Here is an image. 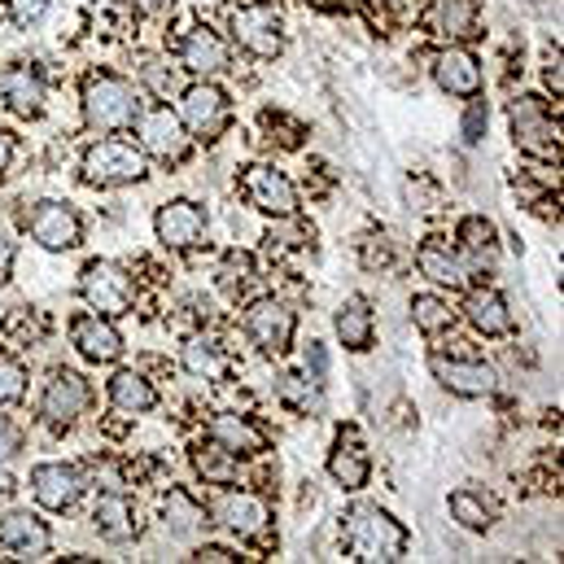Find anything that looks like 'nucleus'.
Here are the masks:
<instances>
[{
  "label": "nucleus",
  "mask_w": 564,
  "mask_h": 564,
  "mask_svg": "<svg viewBox=\"0 0 564 564\" xmlns=\"http://www.w3.org/2000/svg\"><path fill=\"white\" fill-rule=\"evenodd\" d=\"M433 26L451 44L477 35V0H433Z\"/></svg>",
  "instance_id": "c756f323"
},
{
  "label": "nucleus",
  "mask_w": 564,
  "mask_h": 564,
  "mask_svg": "<svg viewBox=\"0 0 564 564\" xmlns=\"http://www.w3.org/2000/svg\"><path fill=\"white\" fill-rule=\"evenodd\" d=\"M254 281V259L250 254H228L224 268H219V289L228 297H241V289Z\"/></svg>",
  "instance_id": "e433bc0d"
},
{
  "label": "nucleus",
  "mask_w": 564,
  "mask_h": 564,
  "mask_svg": "<svg viewBox=\"0 0 564 564\" xmlns=\"http://www.w3.org/2000/svg\"><path fill=\"white\" fill-rule=\"evenodd\" d=\"M364 268H390V246H377V237H368V246H364Z\"/></svg>",
  "instance_id": "37998d69"
},
{
  "label": "nucleus",
  "mask_w": 564,
  "mask_h": 564,
  "mask_svg": "<svg viewBox=\"0 0 564 564\" xmlns=\"http://www.w3.org/2000/svg\"><path fill=\"white\" fill-rule=\"evenodd\" d=\"M433 79H437L442 93L473 101V97L481 93V62H477L468 48L451 44V48H442V53L433 57Z\"/></svg>",
  "instance_id": "f3484780"
},
{
  "label": "nucleus",
  "mask_w": 564,
  "mask_h": 564,
  "mask_svg": "<svg viewBox=\"0 0 564 564\" xmlns=\"http://www.w3.org/2000/svg\"><path fill=\"white\" fill-rule=\"evenodd\" d=\"M153 232L171 250H193L206 237V210L197 202H184V197L180 202H166L158 210V219H153Z\"/></svg>",
  "instance_id": "2eb2a0df"
},
{
  "label": "nucleus",
  "mask_w": 564,
  "mask_h": 564,
  "mask_svg": "<svg viewBox=\"0 0 564 564\" xmlns=\"http://www.w3.org/2000/svg\"><path fill=\"white\" fill-rule=\"evenodd\" d=\"M459 259H464V268H468V276L473 272H486V268H495V254H499V241H495V224L490 219H481V215H468L464 224H459Z\"/></svg>",
  "instance_id": "b1692460"
},
{
  "label": "nucleus",
  "mask_w": 564,
  "mask_h": 564,
  "mask_svg": "<svg viewBox=\"0 0 564 564\" xmlns=\"http://www.w3.org/2000/svg\"><path fill=\"white\" fill-rule=\"evenodd\" d=\"M481 123H486V106L473 101V110H468V119H464V141H481Z\"/></svg>",
  "instance_id": "79ce46f5"
},
{
  "label": "nucleus",
  "mask_w": 564,
  "mask_h": 564,
  "mask_svg": "<svg viewBox=\"0 0 564 564\" xmlns=\"http://www.w3.org/2000/svg\"><path fill=\"white\" fill-rule=\"evenodd\" d=\"M219 521H224L232 534H241V539H263L268 525H272V512H268V503H263L259 495L228 490V495L219 499Z\"/></svg>",
  "instance_id": "4be33fe9"
},
{
  "label": "nucleus",
  "mask_w": 564,
  "mask_h": 564,
  "mask_svg": "<svg viewBox=\"0 0 564 564\" xmlns=\"http://www.w3.org/2000/svg\"><path fill=\"white\" fill-rule=\"evenodd\" d=\"M13 490H18V486H13V477L0 468V503H9V495H13Z\"/></svg>",
  "instance_id": "3c124183"
},
{
  "label": "nucleus",
  "mask_w": 564,
  "mask_h": 564,
  "mask_svg": "<svg viewBox=\"0 0 564 564\" xmlns=\"http://www.w3.org/2000/svg\"><path fill=\"white\" fill-rule=\"evenodd\" d=\"M386 4L394 9V18H399V22H412V18L421 13V0H386Z\"/></svg>",
  "instance_id": "49530a36"
},
{
  "label": "nucleus",
  "mask_w": 564,
  "mask_h": 564,
  "mask_svg": "<svg viewBox=\"0 0 564 564\" xmlns=\"http://www.w3.org/2000/svg\"><path fill=\"white\" fill-rule=\"evenodd\" d=\"M26 399V368L13 359H0V408H13Z\"/></svg>",
  "instance_id": "4c0bfd02"
},
{
  "label": "nucleus",
  "mask_w": 564,
  "mask_h": 564,
  "mask_svg": "<svg viewBox=\"0 0 564 564\" xmlns=\"http://www.w3.org/2000/svg\"><path fill=\"white\" fill-rule=\"evenodd\" d=\"M144 175H149V162L137 144L97 141L84 153V180L97 188H128V184H141Z\"/></svg>",
  "instance_id": "7ed1b4c3"
},
{
  "label": "nucleus",
  "mask_w": 564,
  "mask_h": 564,
  "mask_svg": "<svg viewBox=\"0 0 564 564\" xmlns=\"http://www.w3.org/2000/svg\"><path fill=\"white\" fill-rule=\"evenodd\" d=\"M0 97L18 119H35L44 110V79L35 75V66L13 62L0 70Z\"/></svg>",
  "instance_id": "412c9836"
},
{
  "label": "nucleus",
  "mask_w": 564,
  "mask_h": 564,
  "mask_svg": "<svg viewBox=\"0 0 564 564\" xmlns=\"http://www.w3.org/2000/svg\"><path fill=\"white\" fill-rule=\"evenodd\" d=\"M293 333H297V319H293V311L284 306L281 297H254L246 306V337L263 355H284L293 346Z\"/></svg>",
  "instance_id": "6e6552de"
},
{
  "label": "nucleus",
  "mask_w": 564,
  "mask_h": 564,
  "mask_svg": "<svg viewBox=\"0 0 564 564\" xmlns=\"http://www.w3.org/2000/svg\"><path fill=\"white\" fill-rule=\"evenodd\" d=\"M232 40H237L246 53L263 57V62L281 57V53H284V31H281L276 9H268V4L237 9V13H232Z\"/></svg>",
  "instance_id": "9d476101"
},
{
  "label": "nucleus",
  "mask_w": 564,
  "mask_h": 564,
  "mask_svg": "<svg viewBox=\"0 0 564 564\" xmlns=\"http://www.w3.org/2000/svg\"><path fill=\"white\" fill-rule=\"evenodd\" d=\"M0 547H9L22 561H35V556H48L53 534H48V525L35 512L18 508V512H4L0 517Z\"/></svg>",
  "instance_id": "a211bd4d"
},
{
  "label": "nucleus",
  "mask_w": 564,
  "mask_h": 564,
  "mask_svg": "<svg viewBox=\"0 0 564 564\" xmlns=\"http://www.w3.org/2000/svg\"><path fill=\"white\" fill-rule=\"evenodd\" d=\"M451 517H455L464 530H473V534H486V530H490V508H486L473 490H455V495H451Z\"/></svg>",
  "instance_id": "f704fd0d"
},
{
  "label": "nucleus",
  "mask_w": 564,
  "mask_h": 564,
  "mask_svg": "<svg viewBox=\"0 0 564 564\" xmlns=\"http://www.w3.org/2000/svg\"><path fill=\"white\" fill-rule=\"evenodd\" d=\"M9 162H13V132L0 128V175L9 171Z\"/></svg>",
  "instance_id": "09e8293b"
},
{
  "label": "nucleus",
  "mask_w": 564,
  "mask_h": 564,
  "mask_svg": "<svg viewBox=\"0 0 564 564\" xmlns=\"http://www.w3.org/2000/svg\"><path fill=\"white\" fill-rule=\"evenodd\" d=\"M180 123L197 141H219L224 128H228V97L215 84H206V79L188 84L184 97H180Z\"/></svg>",
  "instance_id": "0eeeda50"
},
{
  "label": "nucleus",
  "mask_w": 564,
  "mask_h": 564,
  "mask_svg": "<svg viewBox=\"0 0 564 564\" xmlns=\"http://www.w3.org/2000/svg\"><path fill=\"white\" fill-rule=\"evenodd\" d=\"M84 490H88V481L70 464H40V468H31V495L48 512H70L84 499Z\"/></svg>",
  "instance_id": "ddd939ff"
},
{
  "label": "nucleus",
  "mask_w": 564,
  "mask_h": 564,
  "mask_svg": "<svg viewBox=\"0 0 564 564\" xmlns=\"http://www.w3.org/2000/svg\"><path fill=\"white\" fill-rule=\"evenodd\" d=\"M210 437H215L224 451H232V455H263V451H268V433L254 429L246 416H232V412H224V416L210 421Z\"/></svg>",
  "instance_id": "cd10ccee"
},
{
  "label": "nucleus",
  "mask_w": 564,
  "mask_h": 564,
  "mask_svg": "<svg viewBox=\"0 0 564 564\" xmlns=\"http://www.w3.org/2000/svg\"><path fill=\"white\" fill-rule=\"evenodd\" d=\"M88 408H93L88 381L79 372H70V368H53L44 390H40V416H44V424L70 429V424H79L88 416Z\"/></svg>",
  "instance_id": "20e7f679"
},
{
  "label": "nucleus",
  "mask_w": 564,
  "mask_h": 564,
  "mask_svg": "<svg viewBox=\"0 0 564 564\" xmlns=\"http://www.w3.org/2000/svg\"><path fill=\"white\" fill-rule=\"evenodd\" d=\"M341 539L355 552V561H403L408 530L377 503H359L341 517Z\"/></svg>",
  "instance_id": "f257e3e1"
},
{
  "label": "nucleus",
  "mask_w": 564,
  "mask_h": 564,
  "mask_svg": "<svg viewBox=\"0 0 564 564\" xmlns=\"http://www.w3.org/2000/svg\"><path fill=\"white\" fill-rule=\"evenodd\" d=\"M110 403H115L119 412H128V416H144V412L158 408V390L144 381L141 372L123 368V372H115V381H110Z\"/></svg>",
  "instance_id": "c85d7f7f"
},
{
  "label": "nucleus",
  "mask_w": 564,
  "mask_h": 564,
  "mask_svg": "<svg viewBox=\"0 0 564 564\" xmlns=\"http://www.w3.org/2000/svg\"><path fill=\"white\" fill-rule=\"evenodd\" d=\"M193 468H197V477H206L210 486H232V481H237V455L224 451L219 442L193 451Z\"/></svg>",
  "instance_id": "473e14b6"
},
{
  "label": "nucleus",
  "mask_w": 564,
  "mask_h": 564,
  "mask_svg": "<svg viewBox=\"0 0 564 564\" xmlns=\"http://www.w3.org/2000/svg\"><path fill=\"white\" fill-rule=\"evenodd\" d=\"M70 341H75V350L88 359V364H115L119 355H123V333L106 319V315H75V324H70Z\"/></svg>",
  "instance_id": "dca6fc26"
},
{
  "label": "nucleus",
  "mask_w": 564,
  "mask_h": 564,
  "mask_svg": "<svg viewBox=\"0 0 564 564\" xmlns=\"http://www.w3.org/2000/svg\"><path fill=\"white\" fill-rule=\"evenodd\" d=\"M543 79H547V88H552V93L561 97V53H556V57L547 62V70H543Z\"/></svg>",
  "instance_id": "8fccbe9b"
},
{
  "label": "nucleus",
  "mask_w": 564,
  "mask_h": 564,
  "mask_svg": "<svg viewBox=\"0 0 564 564\" xmlns=\"http://www.w3.org/2000/svg\"><path fill=\"white\" fill-rule=\"evenodd\" d=\"M141 115V93L119 75H93L84 84V123L93 132H123Z\"/></svg>",
  "instance_id": "f03ea898"
},
{
  "label": "nucleus",
  "mask_w": 564,
  "mask_h": 564,
  "mask_svg": "<svg viewBox=\"0 0 564 564\" xmlns=\"http://www.w3.org/2000/svg\"><path fill=\"white\" fill-rule=\"evenodd\" d=\"M429 368H433V377L442 381V390H451V394H459V399H490V394L499 390L495 368L481 364V359H446V355H433Z\"/></svg>",
  "instance_id": "f8f14e48"
},
{
  "label": "nucleus",
  "mask_w": 564,
  "mask_h": 564,
  "mask_svg": "<svg viewBox=\"0 0 564 564\" xmlns=\"http://www.w3.org/2000/svg\"><path fill=\"white\" fill-rule=\"evenodd\" d=\"M9 272H13V241H9V232L0 228V281H9Z\"/></svg>",
  "instance_id": "a18cd8bd"
},
{
  "label": "nucleus",
  "mask_w": 564,
  "mask_h": 564,
  "mask_svg": "<svg viewBox=\"0 0 564 564\" xmlns=\"http://www.w3.org/2000/svg\"><path fill=\"white\" fill-rule=\"evenodd\" d=\"M512 141L525 153L539 158H561V123L552 119V106L543 97H517L512 101Z\"/></svg>",
  "instance_id": "423d86ee"
},
{
  "label": "nucleus",
  "mask_w": 564,
  "mask_h": 564,
  "mask_svg": "<svg viewBox=\"0 0 564 564\" xmlns=\"http://www.w3.org/2000/svg\"><path fill=\"white\" fill-rule=\"evenodd\" d=\"M328 477L341 486V490H364L368 477H372V464H368V451L359 442L355 429H341L337 442H333V455H328Z\"/></svg>",
  "instance_id": "aec40b11"
},
{
  "label": "nucleus",
  "mask_w": 564,
  "mask_h": 564,
  "mask_svg": "<svg viewBox=\"0 0 564 564\" xmlns=\"http://www.w3.org/2000/svg\"><path fill=\"white\" fill-rule=\"evenodd\" d=\"M26 228H31V237H35L44 250H53V254L75 250V246L84 241V219H79L66 202H40V206L26 215Z\"/></svg>",
  "instance_id": "9b49d317"
},
{
  "label": "nucleus",
  "mask_w": 564,
  "mask_h": 564,
  "mask_svg": "<svg viewBox=\"0 0 564 564\" xmlns=\"http://www.w3.org/2000/svg\"><path fill=\"white\" fill-rule=\"evenodd\" d=\"M319 386H324V381H315L311 372H306V377H302V372H284L281 399L289 408H297V412H311V408L319 403Z\"/></svg>",
  "instance_id": "c9c22d12"
},
{
  "label": "nucleus",
  "mask_w": 564,
  "mask_h": 564,
  "mask_svg": "<svg viewBox=\"0 0 564 564\" xmlns=\"http://www.w3.org/2000/svg\"><path fill=\"white\" fill-rule=\"evenodd\" d=\"M162 521H166V530L175 539H188V534H197L206 525V512L188 490H166L162 495Z\"/></svg>",
  "instance_id": "7c9ffc66"
},
{
  "label": "nucleus",
  "mask_w": 564,
  "mask_h": 564,
  "mask_svg": "<svg viewBox=\"0 0 564 564\" xmlns=\"http://www.w3.org/2000/svg\"><path fill=\"white\" fill-rule=\"evenodd\" d=\"M416 263H421V272L433 284H451V289H464L468 284V268H464L459 250H451V241H442V237H429L424 241L421 250H416Z\"/></svg>",
  "instance_id": "393cba45"
},
{
  "label": "nucleus",
  "mask_w": 564,
  "mask_h": 564,
  "mask_svg": "<svg viewBox=\"0 0 564 564\" xmlns=\"http://www.w3.org/2000/svg\"><path fill=\"white\" fill-rule=\"evenodd\" d=\"M144 84L158 93V97H166V93H175V70H162V62H144Z\"/></svg>",
  "instance_id": "a19ab883"
},
{
  "label": "nucleus",
  "mask_w": 564,
  "mask_h": 564,
  "mask_svg": "<svg viewBox=\"0 0 564 564\" xmlns=\"http://www.w3.org/2000/svg\"><path fill=\"white\" fill-rule=\"evenodd\" d=\"M48 4H53V0H9V18H13L18 26H35V22L48 13Z\"/></svg>",
  "instance_id": "58836bf2"
},
{
  "label": "nucleus",
  "mask_w": 564,
  "mask_h": 564,
  "mask_svg": "<svg viewBox=\"0 0 564 564\" xmlns=\"http://www.w3.org/2000/svg\"><path fill=\"white\" fill-rule=\"evenodd\" d=\"M93 525H97V534H101L106 543H115V547H123V543H132V539L141 534V521H137V508H132L128 495H101V503H97V512H93Z\"/></svg>",
  "instance_id": "5701e85b"
},
{
  "label": "nucleus",
  "mask_w": 564,
  "mask_h": 564,
  "mask_svg": "<svg viewBox=\"0 0 564 564\" xmlns=\"http://www.w3.org/2000/svg\"><path fill=\"white\" fill-rule=\"evenodd\" d=\"M180 66H184L188 75H202V79L228 70V44H224V35L210 31V26H193V31L180 40Z\"/></svg>",
  "instance_id": "6ab92c4d"
},
{
  "label": "nucleus",
  "mask_w": 564,
  "mask_h": 564,
  "mask_svg": "<svg viewBox=\"0 0 564 564\" xmlns=\"http://www.w3.org/2000/svg\"><path fill=\"white\" fill-rule=\"evenodd\" d=\"M137 128V141H141V153H153L162 162H180L188 153V132L180 123V115L171 106H153V110H141L132 119Z\"/></svg>",
  "instance_id": "1a4fd4ad"
},
{
  "label": "nucleus",
  "mask_w": 564,
  "mask_h": 564,
  "mask_svg": "<svg viewBox=\"0 0 564 564\" xmlns=\"http://www.w3.org/2000/svg\"><path fill=\"white\" fill-rule=\"evenodd\" d=\"M79 293H84V302H88L97 315H106V319L132 311V302H137L132 276H128L123 268L106 263V259H93V263L79 272Z\"/></svg>",
  "instance_id": "39448f33"
},
{
  "label": "nucleus",
  "mask_w": 564,
  "mask_h": 564,
  "mask_svg": "<svg viewBox=\"0 0 564 564\" xmlns=\"http://www.w3.org/2000/svg\"><path fill=\"white\" fill-rule=\"evenodd\" d=\"M468 319H473V328L481 337H508V333H517V319H512L503 293H495V289H473L468 293Z\"/></svg>",
  "instance_id": "a878e982"
},
{
  "label": "nucleus",
  "mask_w": 564,
  "mask_h": 564,
  "mask_svg": "<svg viewBox=\"0 0 564 564\" xmlns=\"http://www.w3.org/2000/svg\"><path fill=\"white\" fill-rule=\"evenodd\" d=\"M224 368H228V359H224L219 341H210V337H193V341L184 346V372L215 381V377H224Z\"/></svg>",
  "instance_id": "2f4dec72"
},
{
  "label": "nucleus",
  "mask_w": 564,
  "mask_h": 564,
  "mask_svg": "<svg viewBox=\"0 0 564 564\" xmlns=\"http://www.w3.org/2000/svg\"><path fill=\"white\" fill-rule=\"evenodd\" d=\"M246 193H250V202H254L263 215H276V219L297 215V188L289 184L284 171L268 166V162H259V166L246 171Z\"/></svg>",
  "instance_id": "4468645a"
},
{
  "label": "nucleus",
  "mask_w": 564,
  "mask_h": 564,
  "mask_svg": "<svg viewBox=\"0 0 564 564\" xmlns=\"http://www.w3.org/2000/svg\"><path fill=\"white\" fill-rule=\"evenodd\" d=\"M193 561H210V564H228V561H237L228 547H197V556Z\"/></svg>",
  "instance_id": "de8ad7c7"
},
{
  "label": "nucleus",
  "mask_w": 564,
  "mask_h": 564,
  "mask_svg": "<svg viewBox=\"0 0 564 564\" xmlns=\"http://www.w3.org/2000/svg\"><path fill=\"white\" fill-rule=\"evenodd\" d=\"M412 319H416L421 333L437 337V333H446V328L455 324V311H451L442 297H433V293H416V297H412Z\"/></svg>",
  "instance_id": "72a5a7b5"
},
{
  "label": "nucleus",
  "mask_w": 564,
  "mask_h": 564,
  "mask_svg": "<svg viewBox=\"0 0 564 564\" xmlns=\"http://www.w3.org/2000/svg\"><path fill=\"white\" fill-rule=\"evenodd\" d=\"M18 455H22V429L9 421V416H0V464H9Z\"/></svg>",
  "instance_id": "ea45409f"
},
{
  "label": "nucleus",
  "mask_w": 564,
  "mask_h": 564,
  "mask_svg": "<svg viewBox=\"0 0 564 564\" xmlns=\"http://www.w3.org/2000/svg\"><path fill=\"white\" fill-rule=\"evenodd\" d=\"M372 306H368V297H346L341 306H337V341L346 346V350H355V355H364V350H372Z\"/></svg>",
  "instance_id": "bb28decb"
},
{
  "label": "nucleus",
  "mask_w": 564,
  "mask_h": 564,
  "mask_svg": "<svg viewBox=\"0 0 564 564\" xmlns=\"http://www.w3.org/2000/svg\"><path fill=\"white\" fill-rule=\"evenodd\" d=\"M306 368H315V381H324V372H328V355H324L315 341L306 346Z\"/></svg>",
  "instance_id": "c03bdc74"
}]
</instances>
